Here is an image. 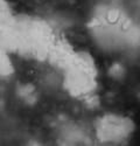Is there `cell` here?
Masks as SVG:
<instances>
[{"label":"cell","mask_w":140,"mask_h":146,"mask_svg":"<svg viewBox=\"0 0 140 146\" xmlns=\"http://www.w3.org/2000/svg\"><path fill=\"white\" fill-rule=\"evenodd\" d=\"M135 131L134 121L118 113H104L95 121V133L99 141L117 144L127 139Z\"/></svg>","instance_id":"1"}]
</instances>
